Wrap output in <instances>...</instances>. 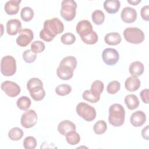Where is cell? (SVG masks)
<instances>
[{
    "label": "cell",
    "instance_id": "obj_27",
    "mask_svg": "<svg viewBox=\"0 0 149 149\" xmlns=\"http://www.w3.org/2000/svg\"><path fill=\"white\" fill-rule=\"evenodd\" d=\"M65 136L66 141L70 145H76L80 141V136L75 130L68 132Z\"/></svg>",
    "mask_w": 149,
    "mask_h": 149
},
{
    "label": "cell",
    "instance_id": "obj_17",
    "mask_svg": "<svg viewBox=\"0 0 149 149\" xmlns=\"http://www.w3.org/2000/svg\"><path fill=\"white\" fill-rule=\"evenodd\" d=\"M141 85V82L137 77L132 76L126 79L125 82V87L126 89L130 92L137 90Z\"/></svg>",
    "mask_w": 149,
    "mask_h": 149
},
{
    "label": "cell",
    "instance_id": "obj_15",
    "mask_svg": "<svg viewBox=\"0 0 149 149\" xmlns=\"http://www.w3.org/2000/svg\"><path fill=\"white\" fill-rule=\"evenodd\" d=\"M74 70L67 66L59 65L56 69V74L59 78L63 80L70 79L73 76Z\"/></svg>",
    "mask_w": 149,
    "mask_h": 149
},
{
    "label": "cell",
    "instance_id": "obj_32",
    "mask_svg": "<svg viewBox=\"0 0 149 149\" xmlns=\"http://www.w3.org/2000/svg\"><path fill=\"white\" fill-rule=\"evenodd\" d=\"M55 93L60 96L68 95L72 91V87L70 85L62 84L58 86L55 88Z\"/></svg>",
    "mask_w": 149,
    "mask_h": 149
},
{
    "label": "cell",
    "instance_id": "obj_8",
    "mask_svg": "<svg viewBox=\"0 0 149 149\" xmlns=\"http://www.w3.org/2000/svg\"><path fill=\"white\" fill-rule=\"evenodd\" d=\"M102 58L107 65H114L119 61V54L115 49L107 48L102 51Z\"/></svg>",
    "mask_w": 149,
    "mask_h": 149
},
{
    "label": "cell",
    "instance_id": "obj_28",
    "mask_svg": "<svg viewBox=\"0 0 149 149\" xmlns=\"http://www.w3.org/2000/svg\"><path fill=\"white\" fill-rule=\"evenodd\" d=\"M93 23L96 25L102 24L105 20V15L104 12L101 10H95L91 15Z\"/></svg>",
    "mask_w": 149,
    "mask_h": 149
},
{
    "label": "cell",
    "instance_id": "obj_22",
    "mask_svg": "<svg viewBox=\"0 0 149 149\" xmlns=\"http://www.w3.org/2000/svg\"><path fill=\"white\" fill-rule=\"evenodd\" d=\"M125 103L128 109L133 110L139 105V100L137 95L134 94H129L125 98Z\"/></svg>",
    "mask_w": 149,
    "mask_h": 149
},
{
    "label": "cell",
    "instance_id": "obj_14",
    "mask_svg": "<svg viewBox=\"0 0 149 149\" xmlns=\"http://www.w3.org/2000/svg\"><path fill=\"white\" fill-rule=\"evenodd\" d=\"M146 120V115L142 111H137L133 112L130 118L131 124L134 127L141 126Z\"/></svg>",
    "mask_w": 149,
    "mask_h": 149
},
{
    "label": "cell",
    "instance_id": "obj_7",
    "mask_svg": "<svg viewBox=\"0 0 149 149\" xmlns=\"http://www.w3.org/2000/svg\"><path fill=\"white\" fill-rule=\"evenodd\" d=\"M37 119V115L35 111L30 109L26 111L22 115L20 123L23 127L25 128H30L36 124Z\"/></svg>",
    "mask_w": 149,
    "mask_h": 149
},
{
    "label": "cell",
    "instance_id": "obj_30",
    "mask_svg": "<svg viewBox=\"0 0 149 149\" xmlns=\"http://www.w3.org/2000/svg\"><path fill=\"white\" fill-rule=\"evenodd\" d=\"M77 59L74 56H68L63 58L62 60L61 61L59 65L67 66L70 67L72 69L74 70L77 66Z\"/></svg>",
    "mask_w": 149,
    "mask_h": 149
},
{
    "label": "cell",
    "instance_id": "obj_33",
    "mask_svg": "<svg viewBox=\"0 0 149 149\" xmlns=\"http://www.w3.org/2000/svg\"><path fill=\"white\" fill-rule=\"evenodd\" d=\"M81 40L87 44H95L98 40V37L95 31H93L90 34L81 37Z\"/></svg>",
    "mask_w": 149,
    "mask_h": 149
},
{
    "label": "cell",
    "instance_id": "obj_20",
    "mask_svg": "<svg viewBox=\"0 0 149 149\" xmlns=\"http://www.w3.org/2000/svg\"><path fill=\"white\" fill-rule=\"evenodd\" d=\"M144 70V65L139 62V61H135L132 62L129 68V73L134 76L138 77L143 74Z\"/></svg>",
    "mask_w": 149,
    "mask_h": 149
},
{
    "label": "cell",
    "instance_id": "obj_18",
    "mask_svg": "<svg viewBox=\"0 0 149 149\" xmlns=\"http://www.w3.org/2000/svg\"><path fill=\"white\" fill-rule=\"evenodd\" d=\"M73 130H76V126L69 120H62L58 125V131L63 136H65L68 132Z\"/></svg>",
    "mask_w": 149,
    "mask_h": 149
},
{
    "label": "cell",
    "instance_id": "obj_44",
    "mask_svg": "<svg viewBox=\"0 0 149 149\" xmlns=\"http://www.w3.org/2000/svg\"><path fill=\"white\" fill-rule=\"evenodd\" d=\"M141 135L143 139L148 140L149 135H148V125H147L141 131Z\"/></svg>",
    "mask_w": 149,
    "mask_h": 149
},
{
    "label": "cell",
    "instance_id": "obj_11",
    "mask_svg": "<svg viewBox=\"0 0 149 149\" xmlns=\"http://www.w3.org/2000/svg\"><path fill=\"white\" fill-rule=\"evenodd\" d=\"M136 10L131 7H125L122 9L120 17L123 22L126 23H133L137 19Z\"/></svg>",
    "mask_w": 149,
    "mask_h": 149
},
{
    "label": "cell",
    "instance_id": "obj_35",
    "mask_svg": "<svg viewBox=\"0 0 149 149\" xmlns=\"http://www.w3.org/2000/svg\"><path fill=\"white\" fill-rule=\"evenodd\" d=\"M37 146V140L33 136H27L23 140V147L25 149H34Z\"/></svg>",
    "mask_w": 149,
    "mask_h": 149
},
{
    "label": "cell",
    "instance_id": "obj_3",
    "mask_svg": "<svg viewBox=\"0 0 149 149\" xmlns=\"http://www.w3.org/2000/svg\"><path fill=\"white\" fill-rule=\"evenodd\" d=\"M77 3L73 0H64L61 2L60 13L61 16L66 21L73 20L76 14Z\"/></svg>",
    "mask_w": 149,
    "mask_h": 149
},
{
    "label": "cell",
    "instance_id": "obj_31",
    "mask_svg": "<svg viewBox=\"0 0 149 149\" xmlns=\"http://www.w3.org/2000/svg\"><path fill=\"white\" fill-rule=\"evenodd\" d=\"M107 129V125L106 122L103 120L97 121L94 125L93 130L95 134H102L104 133Z\"/></svg>",
    "mask_w": 149,
    "mask_h": 149
},
{
    "label": "cell",
    "instance_id": "obj_2",
    "mask_svg": "<svg viewBox=\"0 0 149 149\" xmlns=\"http://www.w3.org/2000/svg\"><path fill=\"white\" fill-rule=\"evenodd\" d=\"M43 27L42 29L54 38L56 35L62 33L64 30L63 23L57 17L45 20Z\"/></svg>",
    "mask_w": 149,
    "mask_h": 149
},
{
    "label": "cell",
    "instance_id": "obj_16",
    "mask_svg": "<svg viewBox=\"0 0 149 149\" xmlns=\"http://www.w3.org/2000/svg\"><path fill=\"white\" fill-rule=\"evenodd\" d=\"M20 0H10L6 2L4 6L5 12L9 15H14L18 13L20 8Z\"/></svg>",
    "mask_w": 149,
    "mask_h": 149
},
{
    "label": "cell",
    "instance_id": "obj_1",
    "mask_svg": "<svg viewBox=\"0 0 149 149\" xmlns=\"http://www.w3.org/2000/svg\"><path fill=\"white\" fill-rule=\"evenodd\" d=\"M125 111L123 107L119 104H113L109 108L108 121L114 127L122 126L125 121Z\"/></svg>",
    "mask_w": 149,
    "mask_h": 149
},
{
    "label": "cell",
    "instance_id": "obj_43",
    "mask_svg": "<svg viewBox=\"0 0 149 149\" xmlns=\"http://www.w3.org/2000/svg\"><path fill=\"white\" fill-rule=\"evenodd\" d=\"M140 95L144 103L148 104V90L147 88L143 90L140 92Z\"/></svg>",
    "mask_w": 149,
    "mask_h": 149
},
{
    "label": "cell",
    "instance_id": "obj_19",
    "mask_svg": "<svg viewBox=\"0 0 149 149\" xmlns=\"http://www.w3.org/2000/svg\"><path fill=\"white\" fill-rule=\"evenodd\" d=\"M120 6V3L118 0H106L104 2V9L110 14L118 12Z\"/></svg>",
    "mask_w": 149,
    "mask_h": 149
},
{
    "label": "cell",
    "instance_id": "obj_34",
    "mask_svg": "<svg viewBox=\"0 0 149 149\" xmlns=\"http://www.w3.org/2000/svg\"><path fill=\"white\" fill-rule=\"evenodd\" d=\"M120 88V84L117 80L110 81L107 87V91L109 94H116Z\"/></svg>",
    "mask_w": 149,
    "mask_h": 149
},
{
    "label": "cell",
    "instance_id": "obj_24",
    "mask_svg": "<svg viewBox=\"0 0 149 149\" xmlns=\"http://www.w3.org/2000/svg\"><path fill=\"white\" fill-rule=\"evenodd\" d=\"M82 97L84 100H86L91 103H95L100 100V95L91 91L90 90H87L83 92Z\"/></svg>",
    "mask_w": 149,
    "mask_h": 149
},
{
    "label": "cell",
    "instance_id": "obj_12",
    "mask_svg": "<svg viewBox=\"0 0 149 149\" xmlns=\"http://www.w3.org/2000/svg\"><path fill=\"white\" fill-rule=\"evenodd\" d=\"M93 31V26L90 22L87 20L80 21L76 26V32L80 37L90 34Z\"/></svg>",
    "mask_w": 149,
    "mask_h": 149
},
{
    "label": "cell",
    "instance_id": "obj_6",
    "mask_svg": "<svg viewBox=\"0 0 149 149\" xmlns=\"http://www.w3.org/2000/svg\"><path fill=\"white\" fill-rule=\"evenodd\" d=\"M1 72L5 76H13L16 72L15 59L10 55L3 56L1 61Z\"/></svg>",
    "mask_w": 149,
    "mask_h": 149
},
{
    "label": "cell",
    "instance_id": "obj_21",
    "mask_svg": "<svg viewBox=\"0 0 149 149\" xmlns=\"http://www.w3.org/2000/svg\"><path fill=\"white\" fill-rule=\"evenodd\" d=\"M122 38L120 35L116 32L109 33L104 37V41L106 44L109 45H116L120 44Z\"/></svg>",
    "mask_w": 149,
    "mask_h": 149
},
{
    "label": "cell",
    "instance_id": "obj_37",
    "mask_svg": "<svg viewBox=\"0 0 149 149\" xmlns=\"http://www.w3.org/2000/svg\"><path fill=\"white\" fill-rule=\"evenodd\" d=\"M37 58V55L31 49H27L23 53V59L24 61L29 63L35 61Z\"/></svg>",
    "mask_w": 149,
    "mask_h": 149
},
{
    "label": "cell",
    "instance_id": "obj_13",
    "mask_svg": "<svg viewBox=\"0 0 149 149\" xmlns=\"http://www.w3.org/2000/svg\"><path fill=\"white\" fill-rule=\"evenodd\" d=\"M22 30V23L16 19H10L6 23V32L10 36L17 34Z\"/></svg>",
    "mask_w": 149,
    "mask_h": 149
},
{
    "label": "cell",
    "instance_id": "obj_4",
    "mask_svg": "<svg viewBox=\"0 0 149 149\" xmlns=\"http://www.w3.org/2000/svg\"><path fill=\"white\" fill-rule=\"evenodd\" d=\"M125 39L129 42L134 44L141 43L145 38L143 31L137 27H127L123 31Z\"/></svg>",
    "mask_w": 149,
    "mask_h": 149
},
{
    "label": "cell",
    "instance_id": "obj_23",
    "mask_svg": "<svg viewBox=\"0 0 149 149\" xmlns=\"http://www.w3.org/2000/svg\"><path fill=\"white\" fill-rule=\"evenodd\" d=\"M31 98L36 101H39L44 98L45 92L43 87H37L33 88L29 91Z\"/></svg>",
    "mask_w": 149,
    "mask_h": 149
},
{
    "label": "cell",
    "instance_id": "obj_36",
    "mask_svg": "<svg viewBox=\"0 0 149 149\" xmlns=\"http://www.w3.org/2000/svg\"><path fill=\"white\" fill-rule=\"evenodd\" d=\"M61 41L63 44L71 45L75 42L76 37L71 33H66L61 36Z\"/></svg>",
    "mask_w": 149,
    "mask_h": 149
},
{
    "label": "cell",
    "instance_id": "obj_45",
    "mask_svg": "<svg viewBox=\"0 0 149 149\" xmlns=\"http://www.w3.org/2000/svg\"><path fill=\"white\" fill-rule=\"evenodd\" d=\"M127 2L132 5H137L138 3L141 2V0H128Z\"/></svg>",
    "mask_w": 149,
    "mask_h": 149
},
{
    "label": "cell",
    "instance_id": "obj_29",
    "mask_svg": "<svg viewBox=\"0 0 149 149\" xmlns=\"http://www.w3.org/2000/svg\"><path fill=\"white\" fill-rule=\"evenodd\" d=\"M20 16L23 21L30 22L34 16V11L30 7H24L21 10Z\"/></svg>",
    "mask_w": 149,
    "mask_h": 149
},
{
    "label": "cell",
    "instance_id": "obj_38",
    "mask_svg": "<svg viewBox=\"0 0 149 149\" xmlns=\"http://www.w3.org/2000/svg\"><path fill=\"white\" fill-rule=\"evenodd\" d=\"M104 83L101 80H95L91 86V89L90 90L101 95V94L102 93L104 90Z\"/></svg>",
    "mask_w": 149,
    "mask_h": 149
},
{
    "label": "cell",
    "instance_id": "obj_25",
    "mask_svg": "<svg viewBox=\"0 0 149 149\" xmlns=\"http://www.w3.org/2000/svg\"><path fill=\"white\" fill-rule=\"evenodd\" d=\"M31 104L30 98L26 96H22L18 98L16 102L17 107L22 111H27Z\"/></svg>",
    "mask_w": 149,
    "mask_h": 149
},
{
    "label": "cell",
    "instance_id": "obj_9",
    "mask_svg": "<svg viewBox=\"0 0 149 149\" xmlns=\"http://www.w3.org/2000/svg\"><path fill=\"white\" fill-rule=\"evenodd\" d=\"M1 88L2 90L9 97H15L20 93V86L15 82L6 80L1 83Z\"/></svg>",
    "mask_w": 149,
    "mask_h": 149
},
{
    "label": "cell",
    "instance_id": "obj_10",
    "mask_svg": "<svg viewBox=\"0 0 149 149\" xmlns=\"http://www.w3.org/2000/svg\"><path fill=\"white\" fill-rule=\"evenodd\" d=\"M19 33V35L17 37L16 41L17 44L22 47L27 46L34 38L33 33L29 29H22Z\"/></svg>",
    "mask_w": 149,
    "mask_h": 149
},
{
    "label": "cell",
    "instance_id": "obj_5",
    "mask_svg": "<svg viewBox=\"0 0 149 149\" xmlns=\"http://www.w3.org/2000/svg\"><path fill=\"white\" fill-rule=\"evenodd\" d=\"M77 115L87 122H91L96 117V111L94 107L87 103L79 102L76 108Z\"/></svg>",
    "mask_w": 149,
    "mask_h": 149
},
{
    "label": "cell",
    "instance_id": "obj_42",
    "mask_svg": "<svg viewBox=\"0 0 149 149\" xmlns=\"http://www.w3.org/2000/svg\"><path fill=\"white\" fill-rule=\"evenodd\" d=\"M40 37L41 39L43 40L46 42H50L54 39L53 37H51L43 29H42L40 32Z\"/></svg>",
    "mask_w": 149,
    "mask_h": 149
},
{
    "label": "cell",
    "instance_id": "obj_41",
    "mask_svg": "<svg viewBox=\"0 0 149 149\" xmlns=\"http://www.w3.org/2000/svg\"><path fill=\"white\" fill-rule=\"evenodd\" d=\"M140 14L142 19L144 20L148 21L149 20V6L148 5L144 6L140 11Z\"/></svg>",
    "mask_w": 149,
    "mask_h": 149
},
{
    "label": "cell",
    "instance_id": "obj_26",
    "mask_svg": "<svg viewBox=\"0 0 149 149\" xmlns=\"http://www.w3.org/2000/svg\"><path fill=\"white\" fill-rule=\"evenodd\" d=\"M23 134V131L20 128L15 127L9 130L8 133V137L13 141H17L22 138Z\"/></svg>",
    "mask_w": 149,
    "mask_h": 149
},
{
    "label": "cell",
    "instance_id": "obj_40",
    "mask_svg": "<svg viewBox=\"0 0 149 149\" xmlns=\"http://www.w3.org/2000/svg\"><path fill=\"white\" fill-rule=\"evenodd\" d=\"M37 87H43L42 81L38 78H31L27 83V88L29 91L33 88Z\"/></svg>",
    "mask_w": 149,
    "mask_h": 149
},
{
    "label": "cell",
    "instance_id": "obj_39",
    "mask_svg": "<svg viewBox=\"0 0 149 149\" xmlns=\"http://www.w3.org/2000/svg\"><path fill=\"white\" fill-rule=\"evenodd\" d=\"M45 44L41 41H35L31 44V49L34 53H40L45 49Z\"/></svg>",
    "mask_w": 149,
    "mask_h": 149
}]
</instances>
